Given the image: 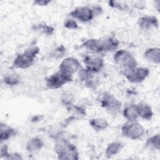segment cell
I'll return each instance as SVG.
<instances>
[{
	"label": "cell",
	"mask_w": 160,
	"mask_h": 160,
	"mask_svg": "<svg viewBox=\"0 0 160 160\" xmlns=\"http://www.w3.org/2000/svg\"><path fill=\"white\" fill-rule=\"evenodd\" d=\"M118 44V41L111 37L90 39L82 44L83 46L88 50L97 53L114 51L117 48Z\"/></svg>",
	"instance_id": "1"
},
{
	"label": "cell",
	"mask_w": 160,
	"mask_h": 160,
	"mask_svg": "<svg viewBox=\"0 0 160 160\" xmlns=\"http://www.w3.org/2000/svg\"><path fill=\"white\" fill-rule=\"evenodd\" d=\"M54 151L59 159H78L79 158L76 146L66 140H58L54 145Z\"/></svg>",
	"instance_id": "2"
},
{
	"label": "cell",
	"mask_w": 160,
	"mask_h": 160,
	"mask_svg": "<svg viewBox=\"0 0 160 160\" xmlns=\"http://www.w3.org/2000/svg\"><path fill=\"white\" fill-rule=\"evenodd\" d=\"M39 52V49L37 46L28 48L23 53L16 57L13 61V66L19 69L28 68L33 63L34 59Z\"/></svg>",
	"instance_id": "3"
},
{
	"label": "cell",
	"mask_w": 160,
	"mask_h": 160,
	"mask_svg": "<svg viewBox=\"0 0 160 160\" xmlns=\"http://www.w3.org/2000/svg\"><path fill=\"white\" fill-rule=\"evenodd\" d=\"M145 129L139 122H128L121 128V134L128 138L136 140L140 139L144 134Z\"/></svg>",
	"instance_id": "4"
},
{
	"label": "cell",
	"mask_w": 160,
	"mask_h": 160,
	"mask_svg": "<svg viewBox=\"0 0 160 160\" xmlns=\"http://www.w3.org/2000/svg\"><path fill=\"white\" fill-rule=\"evenodd\" d=\"M114 60L117 64L123 67L124 70L132 69L138 66V62L134 57L129 52L123 49L115 52Z\"/></svg>",
	"instance_id": "5"
},
{
	"label": "cell",
	"mask_w": 160,
	"mask_h": 160,
	"mask_svg": "<svg viewBox=\"0 0 160 160\" xmlns=\"http://www.w3.org/2000/svg\"><path fill=\"white\" fill-rule=\"evenodd\" d=\"M101 104L108 112L116 114L119 112L122 107L121 102L109 92H104L101 98Z\"/></svg>",
	"instance_id": "6"
},
{
	"label": "cell",
	"mask_w": 160,
	"mask_h": 160,
	"mask_svg": "<svg viewBox=\"0 0 160 160\" xmlns=\"http://www.w3.org/2000/svg\"><path fill=\"white\" fill-rule=\"evenodd\" d=\"M149 74V69L147 68L136 67L124 70V75L126 79L132 83H140L144 81Z\"/></svg>",
	"instance_id": "7"
},
{
	"label": "cell",
	"mask_w": 160,
	"mask_h": 160,
	"mask_svg": "<svg viewBox=\"0 0 160 160\" xmlns=\"http://www.w3.org/2000/svg\"><path fill=\"white\" fill-rule=\"evenodd\" d=\"M72 79V76L58 71L46 79V86L50 89H58Z\"/></svg>",
	"instance_id": "8"
},
{
	"label": "cell",
	"mask_w": 160,
	"mask_h": 160,
	"mask_svg": "<svg viewBox=\"0 0 160 160\" xmlns=\"http://www.w3.org/2000/svg\"><path fill=\"white\" fill-rule=\"evenodd\" d=\"M81 64L78 59L73 57H68L62 61L59 66V71L72 76L79 71L81 68Z\"/></svg>",
	"instance_id": "9"
},
{
	"label": "cell",
	"mask_w": 160,
	"mask_h": 160,
	"mask_svg": "<svg viewBox=\"0 0 160 160\" xmlns=\"http://www.w3.org/2000/svg\"><path fill=\"white\" fill-rule=\"evenodd\" d=\"M70 15L73 18L83 22L92 20L94 16L92 9L88 6L78 7L71 12Z\"/></svg>",
	"instance_id": "10"
},
{
	"label": "cell",
	"mask_w": 160,
	"mask_h": 160,
	"mask_svg": "<svg viewBox=\"0 0 160 160\" xmlns=\"http://www.w3.org/2000/svg\"><path fill=\"white\" fill-rule=\"evenodd\" d=\"M83 61L86 69L92 72L100 71L104 65L103 59L98 56H86L83 59Z\"/></svg>",
	"instance_id": "11"
},
{
	"label": "cell",
	"mask_w": 160,
	"mask_h": 160,
	"mask_svg": "<svg viewBox=\"0 0 160 160\" xmlns=\"http://www.w3.org/2000/svg\"><path fill=\"white\" fill-rule=\"evenodd\" d=\"M138 24L139 27L144 29H149L151 28L158 27V19L153 16H146L139 19Z\"/></svg>",
	"instance_id": "12"
},
{
	"label": "cell",
	"mask_w": 160,
	"mask_h": 160,
	"mask_svg": "<svg viewBox=\"0 0 160 160\" xmlns=\"http://www.w3.org/2000/svg\"><path fill=\"white\" fill-rule=\"evenodd\" d=\"M139 116L145 120L151 119L153 112L151 108L145 102H140L136 104Z\"/></svg>",
	"instance_id": "13"
},
{
	"label": "cell",
	"mask_w": 160,
	"mask_h": 160,
	"mask_svg": "<svg viewBox=\"0 0 160 160\" xmlns=\"http://www.w3.org/2000/svg\"><path fill=\"white\" fill-rule=\"evenodd\" d=\"M144 58L149 61L159 64L160 62V50L159 48H151L148 49L144 54Z\"/></svg>",
	"instance_id": "14"
},
{
	"label": "cell",
	"mask_w": 160,
	"mask_h": 160,
	"mask_svg": "<svg viewBox=\"0 0 160 160\" xmlns=\"http://www.w3.org/2000/svg\"><path fill=\"white\" fill-rule=\"evenodd\" d=\"M124 117L129 122H134L139 117L136 104H131L124 108L123 111Z\"/></svg>",
	"instance_id": "15"
},
{
	"label": "cell",
	"mask_w": 160,
	"mask_h": 160,
	"mask_svg": "<svg viewBox=\"0 0 160 160\" xmlns=\"http://www.w3.org/2000/svg\"><path fill=\"white\" fill-rule=\"evenodd\" d=\"M16 134V131L8 125L1 122L0 124V139L1 141H6Z\"/></svg>",
	"instance_id": "16"
},
{
	"label": "cell",
	"mask_w": 160,
	"mask_h": 160,
	"mask_svg": "<svg viewBox=\"0 0 160 160\" xmlns=\"http://www.w3.org/2000/svg\"><path fill=\"white\" fill-rule=\"evenodd\" d=\"M89 124L94 130L98 131L104 130L109 126V123L106 119L100 118H96L91 119L89 121Z\"/></svg>",
	"instance_id": "17"
},
{
	"label": "cell",
	"mask_w": 160,
	"mask_h": 160,
	"mask_svg": "<svg viewBox=\"0 0 160 160\" xmlns=\"http://www.w3.org/2000/svg\"><path fill=\"white\" fill-rule=\"evenodd\" d=\"M44 145V142L40 138H32L28 141L26 148L29 152H34L40 150Z\"/></svg>",
	"instance_id": "18"
},
{
	"label": "cell",
	"mask_w": 160,
	"mask_h": 160,
	"mask_svg": "<svg viewBox=\"0 0 160 160\" xmlns=\"http://www.w3.org/2000/svg\"><path fill=\"white\" fill-rule=\"evenodd\" d=\"M123 148V144L120 142H113L109 143L106 149V155L108 158H111L117 154Z\"/></svg>",
	"instance_id": "19"
},
{
	"label": "cell",
	"mask_w": 160,
	"mask_h": 160,
	"mask_svg": "<svg viewBox=\"0 0 160 160\" xmlns=\"http://www.w3.org/2000/svg\"><path fill=\"white\" fill-rule=\"evenodd\" d=\"M159 134H157L150 138H149L145 143L146 147L149 148L156 149L157 150L159 149Z\"/></svg>",
	"instance_id": "20"
},
{
	"label": "cell",
	"mask_w": 160,
	"mask_h": 160,
	"mask_svg": "<svg viewBox=\"0 0 160 160\" xmlns=\"http://www.w3.org/2000/svg\"><path fill=\"white\" fill-rule=\"evenodd\" d=\"M109 5L113 8L121 11H126L129 8L128 5L122 1H109Z\"/></svg>",
	"instance_id": "21"
},
{
	"label": "cell",
	"mask_w": 160,
	"mask_h": 160,
	"mask_svg": "<svg viewBox=\"0 0 160 160\" xmlns=\"http://www.w3.org/2000/svg\"><path fill=\"white\" fill-rule=\"evenodd\" d=\"M4 81L8 85L14 86L19 82V78L15 74H8L4 76Z\"/></svg>",
	"instance_id": "22"
},
{
	"label": "cell",
	"mask_w": 160,
	"mask_h": 160,
	"mask_svg": "<svg viewBox=\"0 0 160 160\" xmlns=\"http://www.w3.org/2000/svg\"><path fill=\"white\" fill-rule=\"evenodd\" d=\"M92 73L93 72H91L86 68V69L81 68L79 71V76L82 81H89V79L91 78Z\"/></svg>",
	"instance_id": "23"
},
{
	"label": "cell",
	"mask_w": 160,
	"mask_h": 160,
	"mask_svg": "<svg viewBox=\"0 0 160 160\" xmlns=\"http://www.w3.org/2000/svg\"><path fill=\"white\" fill-rule=\"evenodd\" d=\"M64 26L69 29H77L78 28L76 21L72 19H67L64 22Z\"/></svg>",
	"instance_id": "24"
},
{
	"label": "cell",
	"mask_w": 160,
	"mask_h": 160,
	"mask_svg": "<svg viewBox=\"0 0 160 160\" xmlns=\"http://www.w3.org/2000/svg\"><path fill=\"white\" fill-rule=\"evenodd\" d=\"M39 28L41 31H43V32L44 34H48V35H51L53 32V31H54L53 28L47 26V25H42V26L41 25L39 26Z\"/></svg>",
	"instance_id": "25"
},
{
	"label": "cell",
	"mask_w": 160,
	"mask_h": 160,
	"mask_svg": "<svg viewBox=\"0 0 160 160\" xmlns=\"http://www.w3.org/2000/svg\"><path fill=\"white\" fill-rule=\"evenodd\" d=\"M65 48H64L63 46H61V47H58V48H56L55 49V51L52 52V55H54V57H61L62 56H63L62 54H64V52H65Z\"/></svg>",
	"instance_id": "26"
},
{
	"label": "cell",
	"mask_w": 160,
	"mask_h": 160,
	"mask_svg": "<svg viewBox=\"0 0 160 160\" xmlns=\"http://www.w3.org/2000/svg\"><path fill=\"white\" fill-rule=\"evenodd\" d=\"M9 155L8 151V146L6 145L2 146L1 147V157H4L5 158H7L8 156Z\"/></svg>",
	"instance_id": "27"
},
{
	"label": "cell",
	"mask_w": 160,
	"mask_h": 160,
	"mask_svg": "<svg viewBox=\"0 0 160 160\" xmlns=\"http://www.w3.org/2000/svg\"><path fill=\"white\" fill-rule=\"evenodd\" d=\"M50 2H51L50 1H34V3L39 6H46Z\"/></svg>",
	"instance_id": "28"
}]
</instances>
